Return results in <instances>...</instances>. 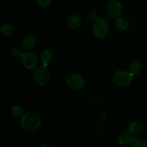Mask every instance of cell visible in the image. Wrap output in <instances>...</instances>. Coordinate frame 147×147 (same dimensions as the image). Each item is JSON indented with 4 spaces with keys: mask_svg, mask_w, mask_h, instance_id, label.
Here are the masks:
<instances>
[{
    "mask_svg": "<svg viewBox=\"0 0 147 147\" xmlns=\"http://www.w3.org/2000/svg\"><path fill=\"white\" fill-rule=\"evenodd\" d=\"M88 18L91 22H94L98 19V13L95 10H90L88 13Z\"/></svg>",
    "mask_w": 147,
    "mask_h": 147,
    "instance_id": "20",
    "label": "cell"
},
{
    "mask_svg": "<svg viewBox=\"0 0 147 147\" xmlns=\"http://www.w3.org/2000/svg\"><path fill=\"white\" fill-rule=\"evenodd\" d=\"M115 26L118 30H121V31H126V30H129V28L130 27V22L127 19L120 17L116 19V20L115 21Z\"/></svg>",
    "mask_w": 147,
    "mask_h": 147,
    "instance_id": "13",
    "label": "cell"
},
{
    "mask_svg": "<svg viewBox=\"0 0 147 147\" xmlns=\"http://www.w3.org/2000/svg\"><path fill=\"white\" fill-rule=\"evenodd\" d=\"M106 10L109 17L117 19L123 14V6L119 0H110L107 4Z\"/></svg>",
    "mask_w": 147,
    "mask_h": 147,
    "instance_id": "6",
    "label": "cell"
},
{
    "mask_svg": "<svg viewBox=\"0 0 147 147\" xmlns=\"http://www.w3.org/2000/svg\"><path fill=\"white\" fill-rule=\"evenodd\" d=\"M142 70V64L139 60H131L129 63V71L134 76H138L141 73Z\"/></svg>",
    "mask_w": 147,
    "mask_h": 147,
    "instance_id": "12",
    "label": "cell"
},
{
    "mask_svg": "<svg viewBox=\"0 0 147 147\" xmlns=\"http://www.w3.org/2000/svg\"><path fill=\"white\" fill-rule=\"evenodd\" d=\"M142 142H143V140L139 136H138L137 135L132 136L129 145L132 147H141Z\"/></svg>",
    "mask_w": 147,
    "mask_h": 147,
    "instance_id": "18",
    "label": "cell"
},
{
    "mask_svg": "<svg viewBox=\"0 0 147 147\" xmlns=\"http://www.w3.org/2000/svg\"><path fill=\"white\" fill-rule=\"evenodd\" d=\"M36 2L41 8H47L51 6L53 0H36Z\"/></svg>",
    "mask_w": 147,
    "mask_h": 147,
    "instance_id": "19",
    "label": "cell"
},
{
    "mask_svg": "<svg viewBox=\"0 0 147 147\" xmlns=\"http://www.w3.org/2000/svg\"><path fill=\"white\" fill-rule=\"evenodd\" d=\"M20 125L26 132H34L41 126L42 118L36 112H27L20 119Z\"/></svg>",
    "mask_w": 147,
    "mask_h": 147,
    "instance_id": "1",
    "label": "cell"
},
{
    "mask_svg": "<svg viewBox=\"0 0 147 147\" xmlns=\"http://www.w3.org/2000/svg\"><path fill=\"white\" fill-rule=\"evenodd\" d=\"M141 147H147V139H144Z\"/></svg>",
    "mask_w": 147,
    "mask_h": 147,
    "instance_id": "21",
    "label": "cell"
},
{
    "mask_svg": "<svg viewBox=\"0 0 147 147\" xmlns=\"http://www.w3.org/2000/svg\"><path fill=\"white\" fill-rule=\"evenodd\" d=\"M109 31V26L107 22L102 18H98L93 22L92 32L98 39H103L107 36Z\"/></svg>",
    "mask_w": 147,
    "mask_h": 147,
    "instance_id": "3",
    "label": "cell"
},
{
    "mask_svg": "<svg viewBox=\"0 0 147 147\" xmlns=\"http://www.w3.org/2000/svg\"><path fill=\"white\" fill-rule=\"evenodd\" d=\"M132 135H131L129 132L126 131L121 132V133L119 134L117 136V142L119 144L123 145H129L131 142V139Z\"/></svg>",
    "mask_w": 147,
    "mask_h": 147,
    "instance_id": "14",
    "label": "cell"
},
{
    "mask_svg": "<svg viewBox=\"0 0 147 147\" xmlns=\"http://www.w3.org/2000/svg\"><path fill=\"white\" fill-rule=\"evenodd\" d=\"M34 81L39 86H45L50 79V72L47 66L43 65L38 66L34 70L32 74Z\"/></svg>",
    "mask_w": 147,
    "mask_h": 147,
    "instance_id": "2",
    "label": "cell"
},
{
    "mask_svg": "<svg viewBox=\"0 0 147 147\" xmlns=\"http://www.w3.org/2000/svg\"><path fill=\"white\" fill-rule=\"evenodd\" d=\"M66 84L73 90H80L85 87L86 80L78 73H71L66 78Z\"/></svg>",
    "mask_w": 147,
    "mask_h": 147,
    "instance_id": "5",
    "label": "cell"
},
{
    "mask_svg": "<svg viewBox=\"0 0 147 147\" xmlns=\"http://www.w3.org/2000/svg\"><path fill=\"white\" fill-rule=\"evenodd\" d=\"M53 57V53L50 49H44L40 53V61L42 65L48 67V65L52 61Z\"/></svg>",
    "mask_w": 147,
    "mask_h": 147,
    "instance_id": "10",
    "label": "cell"
},
{
    "mask_svg": "<svg viewBox=\"0 0 147 147\" xmlns=\"http://www.w3.org/2000/svg\"><path fill=\"white\" fill-rule=\"evenodd\" d=\"M126 131L132 136L139 135L144 131V125L138 121H133L128 124Z\"/></svg>",
    "mask_w": 147,
    "mask_h": 147,
    "instance_id": "9",
    "label": "cell"
},
{
    "mask_svg": "<svg viewBox=\"0 0 147 147\" xmlns=\"http://www.w3.org/2000/svg\"><path fill=\"white\" fill-rule=\"evenodd\" d=\"M22 63L23 66L27 70H34L38 67L39 58L37 55L32 51L25 52L22 57Z\"/></svg>",
    "mask_w": 147,
    "mask_h": 147,
    "instance_id": "7",
    "label": "cell"
},
{
    "mask_svg": "<svg viewBox=\"0 0 147 147\" xmlns=\"http://www.w3.org/2000/svg\"><path fill=\"white\" fill-rule=\"evenodd\" d=\"M24 49L22 48V47H20V46H13L11 48L10 50V53H11V56H13L14 57L16 58H21L24 55Z\"/></svg>",
    "mask_w": 147,
    "mask_h": 147,
    "instance_id": "17",
    "label": "cell"
},
{
    "mask_svg": "<svg viewBox=\"0 0 147 147\" xmlns=\"http://www.w3.org/2000/svg\"><path fill=\"white\" fill-rule=\"evenodd\" d=\"M1 33L4 36H11L14 33L15 29L14 27L11 24H5L0 29Z\"/></svg>",
    "mask_w": 147,
    "mask_h": 147,
    "instance_id": "16",
    "label": "cell"
},
{
    "mask_svg": "<svg viewBox=\"0 0 147 147\" xmlns=\"http://www.w3.org/2000/svg\"><path fill=\"white\" fill-rule=\"evenodd\" d=\"M24 114V109H23L22 106H20V105H14L11 107V115L12 117L16 118V119H18V118L21 119L22 116Z\"/></svg>",
    "mask_w": 147,
    "mask_h": 147,
    "instance_id": "15",
    "label": "cell"
},
{
    "mask_svg": "<svg viewBox=\"0 0 147 147\" xmlns=\"http://www.w3.org/2000/svg\"><path fill=\"white\" fill-rule=\"evenodd\" d=\"M134 75L130 71L126 70H117L113 75V81L120 87H127L133 81Z\"/></svg>",
    "mask_w": 147,
    "mask_h": 147,
    "instance_id": "4",
    "label": "cell"
},
{
    "mask_svg": "<svg viewBox=\"0 0 147 147\" xmlns=\"http://www.w3.org/2000/svg\"><path fill=\"white\" fill-rule=\"evenodd\" d=\"M21 45L25 52L32 51L37 45V40L32 34H27L22 39Z\"/></svg>",
    "mask_w": 147,
    "mask_h": 147,
    "instance_id": "8",
    "label": "cell"
},
{
    "mask_svg": "<svg viewBox=\"0 0 147 147\" xmlns=\"http://www.w3.org/2000/svg\"><path fill=\"white\" fill-rule=\"evenodd\" d=\"M82 24V20L78 14H72L67 18V24L70 29L76 30L80 27Z\"/></svg>",
    "mask_w": 147,
    "mask_h": 147,
    "instance_id": "11",
    "label": "cell"
},
{
    "mask_svg": "<svg viewBox=\"0 0 147 147\" xmlns=\"http://www.w3.org/2000/svg\"><path fill=\"white\" fill-rule=\"evenodd\" d=\"M40 147H52V146L50 144L47 143V142H45V143L42 144V145L40 146Z\"/></svg>",
    "mask_w": 147,
    "mask_h": 147,
    "instance_id": "22",
    "label": "cell"
}]
</instances>
